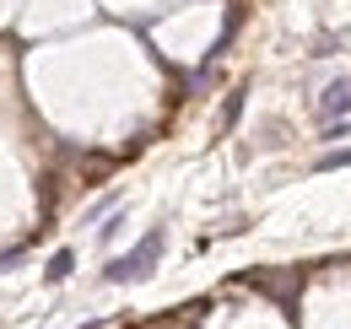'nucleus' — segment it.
I'll use <instances>...</instances> for the list:
<instances>
[{
  "instance_id": "nucleus-4",
  "label": "nucleus",
  "mask_w": 351,
  "mask_h": 329,
  "mask_svg": "<svg viewBox=\"0 0 351 329\" xmlns=\"http://www.w3.org/2000/svg\"><path fill=\"white\" fill-rule=\"evenodd\" d=\"M119 227H125V216H108V227H97V243L108 248L114 238H119Z\"/></svg>"
},
{
  "instance_id": "nucleus-1",
  "label": "nucleus",
  "mask_w": 351,
  "mask_h": 329,
  "mask_svg": "<svg viewBox=\"0 0 351 329\" xmlns=\"http://www.w3.org/2000/svg\"><path fill=\"white\" fill-rule=\"evenodd\" d=\"M162 248H168V232H162V227H152L130 254H114V259L103 265V281H108V287H135L141 276H152V265L162 259Z\"/></svg>"
},
{
  "instance_id": "nucleus-7",
  "label": "nucleus",
  "mask_w": 351,
  "mask_h": 329,
  "mask_svg": "<svg viewBox=\"0 0 351 329\" xmlns=\"http://www.w3.org/2000/svg\"><path fill=\"white\" fill-rule=\"evenodd\" d=\"M22 254H27V243H22V248H5V254H0V276H5V270H11V265H16Z\"/></svg>"
},
{
  "instance_id": "nucleus-6",
  "label": "nucleus",
  "mask_w": 351,
  "mask_h": 329,
  "mask_svg": "<svg viewBox=\"0 0 351 329\" xmlns=\"http://www.w3.org/2000/svg\"><path fill=\"white\" fill-rule=\"evenodd\" d=\"M319 167H351V151H330V157H319Z\"/></svg>"
},
{
  "instance_id": "nucleus-5",
  "label": "nucleus",
  "mask_w": 351,
  "mask_h": 329,
  "mask_svg": "<svg viewBox=\"0 0 351 329\" xmlns=\"http://www.w3.org/2000/svg\"><path fill=\"white\" fill-rule=\"evenodd\" d=\"M238 114H243V92H232V97H227V108H221V130L238 119Z\"/></svg>"
},
{
  "instance_id": "nucleus-2",
  "label": "nucleus",
  "mask_w": 351,
  "mask_h": 329,
  "mask_svg": "<svg viewBox=\"0 0 351 329\" xmlns=\"http://www.w3.org/2000/svg\"><path fill=\"white\" fill-rule=\"evenodd\" d=\"M346 114H351V76H335V82L319 92V119L335 124V119H346Z\"/></svg>"
},
{
  "instance_id": "nucleus-3",
  "label": "nucleus",
  "mask_w": 351,
  "mask_h": 329,
  "mask_svg": "<svg viewBox=\"0 0 351 329\" xmlns=\"http://www.w3.org/2000/svg\"><path fill=\"white\" fill-rule=\"evenodd\" d=\"M71 270H76V248H54L44 265V281L49 287H60V281H71Z\"/></svg>"
}]
</instances>
